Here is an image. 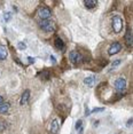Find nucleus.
I'll return each instance as SVG.
<instances>
[{
    "instance_id": "1",
    "label": "nucleus",
    "mask_w": 133,
    "mask_h": 134,
    "mask_svg": "<svg viewBox=\"0 0 133 134\" xmlns=\"http://www.w3.org/2000/svg\"><path fill=\"white\" fill-rule=\"evenodd\" d=\"M39 26L42 31H45L47 33H52L56 30V25H55V22L52 21V20H45V21H40L39 22Z\"/></svg>"
},
{
    "instance_id": "2",
    "label": "nucleus",
    "mask_w": 133,
    "mask_h": 134,
    "mask_svg": "<svg viewBox=\"0 0 133 134\" xmlns=\"http://www.w3.org/2000/svg\"><path fill=\"white\" fill-rule=\"evenodd\" d=\"M111 26H113L114 32L119 33V32L123 30V20H122V17L118 16V15L113 16V19H111Z\"/></svg>"
},
{
    "instance_id": "3",
    "label": "nucleus",
    "mask_w": 133,
    "mask_h": 134,
    "mask_svg": "<svg viewBox=\"0 0 133 134\" xmlns=\"http://www.w3.org/2000/svg\"><path fill=\"white\" fill-rule=\"evenodd\" d=\"M37 15H38V17L41 21H45V20H50L52 17V11L48 7H40L37 11Z\"/></svg>"
},
{
    "instance_id": "4",
    "label": "nucleus",
    "mask_w": 133,
    "mask_h": 134,
    "mask_svg": "<svg viewBox=\"0 0 133 134\" xmlns=\"http://www.w3.org/2000/svg\"><path fill=\"white\" fill-rule=\"evenodd\" d=\"M69 60H70L73 64H78V63H82L84 59H83V55H82L79 52L72 51V52L69 53Z\"/></svg>"
},
{
    "instance_id": "5",
    "label": "nucleus",
    "mask_w": 133,
    "mask_h": 134,
    "mask_svg": "<svg viewBox=\"0 0 133 134\" xmlns=\"http://www.w3.org/2000/svg\"><path fill=\"white\" fill-rule=\"evenodd\" d=\"M126 79L123 77H119L115 80V88L117 89L118 92H124V89L126 88Z\"/></svg>"
},
{
    "instance_id": "6",
    "label": "nucleus",
    "mask_w": 133,
    "mask_h": 134,
    "mask_svg": "<svg viewBox=\"0 0 133 134\" xmlns=\"http://www.w3.org/2000/svg\"><path fill=\"white\" fill-rule=\"evenodd\" d=\"M121 51H122V45L119 42H114V44L110 45V47L108 49V54L109 55H115V54H118Z\"/></svg>"
},
{
    "instance_id": "7",
    "label": "nucleus",
    "mask_w": 133,
    "mask_h": 134,
    "mask_svg": "<svg viewBox=\"0 0 133 134\" xmlns=\"http://www.w3.org/2000/svg\"><path fill=\"white\" fill-rule=\"evenodd\" d=\"M29 100H30V89H25L22 93V96H21V100H20V104L21 105H25L29 102Z\"/></svg>"
},
{
    "instance_id": "8",
    "label": "nucleus",
    "mask_w": 133,
    "mask_h": 134,
    "mask_svg": "<svg viewBox=\"0 0 133 134\" xmlns=\"http://www.w3.org/2000/svg\"><path fill=\"white\" fill-rule=\"evenodd\" d=\"M50 131L52 134H57L59 131H60V124L57 122V119H54L53 122L51 123V126H50Z\"/></svg>"
},
{
    "instance_id": "9",
    "label": "nucleus",
    "mask_w": 133,
    "mask_h": 134,
    "mask_svg": "<svg viewBox=\"0 0 133 134\" xmlns=\"http://www.w3.org/2000/svg\"><path fill=\"white\" fill-rule=\"evenodd\" d=\"M125 41H126V44L129 45V47H132V45H133V34H132V29H131V28H129L127 31H126Z\"/></svg>"
},
{
    "instance_id": "10",
    "label": "nucleus",
    "mask_w": 133,
    "mask_h": 134,
    "mask_svg": "<svg viewBox=\"0 0 133 134\" xmlns=\"http://www.w3.org/2000/svg\"><path fill=\"white\" fill-rule=\"evenodd\" d=\"M9 109H10V103H8V102H2V103H0V113H2V115H6L9 112Z\"/></svg>"
},
{
    "instance_id": "11",
    "label": "nucleus",
    "mask_w": 133,
    "mask_h": 134,
    "mask_svg": "<svg viewBox=\"0 0 133 134\" xmlns=\"http://www.w3.org/2000/svg\"><path fill=\"white\" fill-rule=\"evenodd\" d=\"M7 56H8V51H7V48H6V46L0 44V61L6 60Z\"/></svg>"
},
{
    "instance_id": "12",
    "label": "nucleus",
    "mask_w": 133,
    "mask_h": 134,
    "mask_svg": "<svg viewBox=\"0 0 133 134\" xmlns=\"http://www.w3.org/2000/svg\"><path fill=\"white\" fill-rule=\"evenodd\" d=\"M95 80H96V78H95L94 76H90V77H86V78L84 79V84H85L86 86L92 87V86H94Z\"/></svg>"
},
{
    "instance_id": "13",
    "label": "nucleus",
    "mask_w": 133,
    "mask_h": 134,
    "mask_svg": "<svg viewBox=\"0 0 133 134\" xmlns=\"http://www.w3.org/2000/svg\"><path fill=\"white\" fill-rule=\"evenodd\" d=\"M38 77L41 79V80H48L51 77V72L48 70H44V71H41V72H39Z\"/></svg>"
},
{
    "instance_id": "14",
    "label": "nucleus",
    "mask_w": 133,
    "mask_h": 134,
    "mask_svg": "<svg viewBox=\"0 0 133 134\" xmlns=\"http://www.w3.org/2000/svg\"><path fill=\"white\" fill-rule=\"evenodd\" d=\"M54 45H55V47H56L57 49H63V48H64V42H63V40H62L60 37L55 38V40H54Z\"/></svg>"
},
{
    "instance_id": "15",
    "label": "nucleus",
    "mask_w": 133,
    "mask_h": 134,
    "mask_svg": "<svg viewBox=\"0 0 133 134\" xmlns=\"http://www.w3.org/2000/svg\"><path fill=\"white\" fill-rule=\"evenodd\" d=\"M98 5L96 0H84V6L86 8H94Z\"/></svg>"
},
{
    "instance_id": "16",
    "label": "nucleus",
    "mask_w": 133,
    "mask_h": 134,
    "mask_svg": "<svg viewBox=\"0 0 133 134\" xmlns=\"http://www.w3.org/2000/svg\"><path fill=\"white\" fill-rule=\"evenodd\" d=\"M11 19V13L10 11H5L4 13V20L5 22H9Z\"/></svg>"
},
{
    "instance_id": "17",
    "label": "nucleus",
    "mask_w": 133,
    "mask_h": 134,
    "mask_svg": "<svg viewBox=\"0 0 133 134\" xmlns=\"http://www.w3.org/2000/svg\"><path fill=\"white\" fill-rule=\"evenodd\" d=\"M6 127H7V124H6V122H5V120H2V119H0V132L5 131V130H6Z\"/></svg>"
},
{
    "instance_id": "18",
    "label": "nucleus",
    "mask_w": 133,
    "mask_h": 134,
    "mask_svg": "<svg viewBox=\"0 0 133 134\" xmlns=\"http://www.w3.org/2000/svg\"><path fill=\"white\" fill-rule=\"evenodd\" d=\"M82 126H83V120H82V119H79V120H77L76 125H75V128H76L77 131H79L80 128H82Z\"/></svg>"
},
{
    "instance_id": "19",
    "label": "nucleus",
    "mask_w": 133,
    "mask_h": 134,
    "mask_svg": "<svg viewBox=\"0 0 133 134\" xmlns=\"http://www.w3.org/2000/svg\"><path fill=\"white\" fill-rule=\"evenodd\" d=\"M17 48L21 49V51H24V49L27 48V45L24 44V42H22V41H20L19 44H17Z\"/></svg>"
},
{
    "instance_id": "20",
    "label": "nucleus",
    "mask_w": 133,
    "mask_h": 134,
    "mask_svg": "<svg viewBox=\"0 0 133 134\" xmlns=\"http://www.w3.org/2000/svg\"><path fill=\"white\" fill-rule=\"evenodd\" d=\"M103 110H104V109L103 108H94L93 109V110H92V113H94V112H99V111H103Z\"/></svg>"
},
{
    "instance_id": "21",
    "label": "nucleus",
    "mask_w": 133,
    "mask_h": 134,
    "mask_svg": "<svg viewBox=\"0 0 133 134\" xmlns=\"http://www.w3.org/2000/svg\"><path fill=\"white\" fill-rule=\"evenodd\" d=\"M121 62H122L121 60H117V61H115L114 63H113V67H117V65H119V64H121Z\"/></svg>"
},
{
    "instance_id": "22",
    "label": "nucleus",
    "mask_w": 133,
    "mask_h": 134,
    "mask_svg": "<svg viewBox=\"0 0 133 134\" xmlns=\"http://www.w3.org/2000/svg\"><path fill=\"white\" fill-rule=\"evenodd\" d=\"M126 126H127V127H131V126H132V118H130L129 120H127V123H126Z\"/></svg>"
},
{
    "instance_id": "23",
    "label": "nucleus",
    "mask_w": 133,
    "mask_h": 134,
    "mask_svg": "<svg viewBox=\"0 0 133 134\" xmlns=\"http://www.w3.org/2000/svg\"><path fill=\"white\" fill-rule=\"evenodd\" d=\"M85 109H86V110H85V116H88L90 113H91V111L88 110V108H87V105H86V104H85Z\"/></svg>"
},
{
    "instance_id": "24",
    "label": "nucleus",
    "mask_w": 133,
    "mask_h": 134,
    "mask_svg": "<svg viewBox=\"0 0 133 134\" xmlns=\"http://www.w3.org/2000/svg\"><path fill=\"white\" fill-rule=\"evenodd\" d=\"M50 59H51V61L53 62V64H56V59H55V57H54L53 55H51V56H50Z\"/></svg>"
},
{
    "instance_id": "25",
    "label": "nucleus",
    "mask_w": 133,
    "mask_h": 134,
    "mask_svg": "<svg viewBox=\"0 0 133 134\" xmlns=\"http://www.w3.org/2000/svg\"><path fill=\"white\" fill-rule=\"evenodd\" d=\"M28 60H29V62H30V63H33V62H34V60L32 59V57H29Z\"/></svg>"
},
{
    "instance_id": "26",
    "label": "nucleus",
    "mask_w": 133,
    "mask_h": 134,
    "mask_svg": "<svg viewBox=\"0 0 133 134\" xmlns=\"http://www.w3.org/2000/svg\"><path fill=\"white\" fill-rule=\"evenodd\" d=\"M98 125H99V120H96V122L94 123V126H98Z\"/></svg>"
},
{
    "instance_id": "27",
    "label": "nucleus",
    "mask_w": 133,
    "mask_h": 134,
    "mask_svg": "<svg viewBox=\"0 0 133 134\" xmlns=\"http://www.w3.org/2000/svg\"><path fill=\"white\" fill-rule=\"evenodd\" d=\"M4 102V99H2V96H0V103H2Z\"/></svg>"
}]
</instances>
